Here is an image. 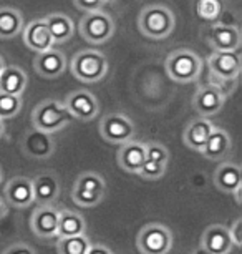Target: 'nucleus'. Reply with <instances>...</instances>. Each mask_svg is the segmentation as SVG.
<instances>
[{
    "label": "nucleus",
    "mask_w": 242,
    "mask_h": 254,
    "mask_svg": "<svg viewBox=\"0 0 242 254\" xmlns=\"http://www.w3.org/2000/svg\"><path fill=\"white\" fill-rule=\"evenodd\" d=\"M176 17L168 5L163 3H149L138 17V28L145 37L153 40H163L174 32Z\"/></svg>",
    "instance_id": "1"
},
{
    "label": "nucleus",
    "mask_w": 242,
    "mask_h": 254,
    "mask_svg": "<svg viewBox=\"0 0 242 254\" xmlns=\"http://www.w3.org/2000/svg\"><path fill=\"white\" fill-rule=\"evenodd\" d=\"M73 120V115L68 112L65 102L56 98L44 100L37 105L32 112V125L33 128L47 133H56L68 127Z\"/></svg>",
    "instance_id": "2"
},
{
    "label": "nucleus",
    "mask_w": 242,
    "mask_h": 254,
    "mask_svg": "<svg viewBox=\"0 0 242 254\" xmlns=\"http://www.w3.org/2000/svg\"><path fill=\"white\" fill-rule=\"evenodd\" d=\"M164 66L169 78L176 83H193L202 71V60L196 52L178 49L168 55Z\"/></svg>",
    "instance_id": "3"
},
{
    "label": "nucleus",
    "mask_w": 242,
    "mask_h": 254,
    "mask_svg": "<svg viewBox=\"0 0 242 254\" xmlns=\"http://www.w3.org/2000/svg\"><path fill=\"white\" fill-rule=\"evenodd\" d=\"M70 70L75 78L83 83H97L108 73V59L101 52L87 49L73 57L70 62Z\"/></svg>",
    "instance_id": "4"
},
{
    "label": "nucleus",
    "mask_w": 242,
    "mask_h": 254,
    "mask_svg": "<svg viewBox=\"0 0 242 254\" xmlns=\"http://www.w3.org/2000/svg\"><path fill=\"white\" fill-rule=\"evenodd\" d=\"M80 35L92 45H103L115 33V20L105 10L87 12L78 23Z\"/></svg>",
    "instance_id": "5"
},
{
    "label": "nucleus",
    "mask_w": 242,
    "mask_h": 254,
    "mask_svg": "<svg viewBox=\"0 0 242 254\" xmlns=\"http://www.w3.org/2000/svg\"><path fill=\"white\" fill-rule=\"evenodd\" d=\"M106 183L101 175L87 171L77 178L72 190V199L80 208H95L105 198Z\"/></svg>",
    "instance_id": "6"
},
{
    "label": "nucleus",
    "mask_w": 242,
    "mask_h": 254,
    "mask_svg": "<svg viewBox=\"0 0 242 254\" xmlns=\"http://www.w3.org/2000/svg\"><path fill=\"white\" fill-rule=\"evenodd\" d=\"M207 65H209L211 76L216 81L217 88H221L222 83H231L236 87L237 78L241 73V55L239 50H214L207 59Z\"/></svg>",
    "instance_id": "7"
},
{
    "label": "nucleus",
    "mask_w": 242,
    "mask_h": 254,
    "mask_svg": "<svg viewBox=\"0 0 242 254\" xmlns=\"http://www.w3.org/2000/svg\"><path fill=\"white\" fill-rule=\"evenodd\" d=\"M136 248L141 254H168L173 248V233L159 223H149L138 233Z\"/></svg>",
    "instance_id": "8"
},
{
    "label": "nucleus",
    "mask_w": 242,
    "mask_h": 254,
    "mask_svg": "<svg viewBox=\"0 0 242 254\" xmlns=\"http://www.w3.org/2000/svg\"><path fill=\"white\" fill-rule=\"evenodd\" d=\"M99 135L106 141L123 145V143L135 140L136 127L130 117L121 112H111L105 115L99 122Z\"/></svg>",
    "instance_id": "9"
},
{
    "label": "nucleus",
    "mask_w": 242,
    "mask_h": 254,
    "mask_svg": "<svg viewBox=\"0 0 242 254\" xmlns=\"http://www.w3.org/2000/svg\"><path fill=\"white\" fill-rule=\"evenodd\" d=\"M22 150L30 158L47 160L55 153V140L51 138V133L32 128L22 138Z\"/></svg>",
    "instance_id": "10"
},
{
    "label": "nucleus",
    "mask_w": 242,
    "mask_h": 254,
    "mask_svg": "<svg viewBox=\"0 0 242 254\" xmlns=\"http://www.w3.org/2000/svg\"><path fill=\"white\" fill-rule=\"evenodd\" d=\"M58 216L60 211L53 204H40L33 211L30 218V228L35 236L50 239L56 236L58 231Z\"/></svg>",
    "instance_id": "11"
},
{
    "label": "nucleus",
    "mask_w": 242,
    "mask_h": 254,
    "mask_svg": "<svg viewBox=\"0 0 242 254\" xmlns=\"http://www.w3.org/2000/svg\"><path fill=\"white\" fill-rule=\"evenodd\" d=\"M226 103V95L216 85H202L193 98V107L199 113V117H212L219 113Z\"/></svg>",
    "instance_id": "12"
},
{
    "label": "nucleus",
    "mask_w": 242,
    "mask_h": 254,
    "mask_svg": "<svg viewBox=\"0 0 242 254\" xmlns=\"http://www.w3.org/2000/svg\"><path fill=\"white\" fill-rule=\"evenodd\" d=\"M65 105L68 108V112L73 115V118H78L82 122H90L99 112L98 98L92 92H88V90L72 92L65 98Z\"/></svg>",
    "instance_id": "13"
},
{
    "label": "nucleus",
    "mask_w": 242,
    "mask_h": 254,
    "mask_svg": "<svg viewBox=\"0 0 242 254\" xmlns=\"http://www.w3.org/2000/svg\"><path fill=\"white\" fill-rule=\"evenodd\" d=\"M22 37L23 44L30 50L37 52V54H42V52L50 50L55 47V42L45 23V18H33L30 23L23 25Z\"/></svg>",
    "instance_id": "14"
},
{
    "label": "nucleus",
    "mask_w": 242,
    "mask_h": 254,
    "mask_svg": "<svg viewBox=\"0 0 242 254\" xmlns=\"http://www.w3.org/2000/svg\"><path fill=\"white\" fill-rule=\"evenodd\" d=\"M33 201L37 204H53L60 196V180L53 171H44L32 178Z\"/></svg>",
    "instance_id": "15"
},
{
    "label": "nucleus",
    "mask_w": 242,
    "mask_h": 254,
    "mask_svg": "<svg viewBox=\"0 0 242 254\" xmlns=\"http://www.w3.org/2000/svg\"><path fill=\"white\" fill-rule=\"evenodd\" d=\"M35 71L44 78H56V76L63 75L68 66L65 54L58 49H50L42 54H37V59L33 62Z\"/></svg>",
    "instance_id": "16"
},
{
    "label": "nucleus",
    "mask_w": 242,
    "mask_h": 254,
    "mask_svg": "<svg viewBox=\"0 0 242 254\" xmlns=\"http://www.w3.org/2000/svg\"><path fill=\"white\" fill-rule=\"evenodd\" d=\"M214 186L222 193L236 194L237 201H241L239 193L242 188V171L237 163L226 161L216 168L214 171Z\"/></svg>",
    "instance_id": "17"
},
{
    "label": "nucleus",
    "mask_w": 242,
    "mask_h": 254,
    "mask_svg": "<svg viewBox=\"0 0 242 254\" xmlns=\"http://www.w3.org/2000/svg\"><path fill=\"white\" fill-rule=\"evenodd\" d=\"M211 47L214 50H239L241 49V30L237 25H227V23H216L209 30Z\"/></svg>",
    "instance_id": "18"
},
{
    "label": "nucleus",
    "mask_w": 242,
    "mask_h": 254,
    "mask_svg": "<svg viewBox=\"0 0 242 254\" xmlns=\"http://www.w3.org/2000/svg\"><path fill=\"white\" fill-rule=\"evenodd\" d=\"M7 203L13 208H27L33 201V186L32 178L27 176H15L7 183L5 191H3Z\"/></svg>",
    "instance_id": "19"
},
{
    "label": "nucleus",
    "mask_w": 242,
    "mask_h": 254,
    "mask_svg": "<svg viewBox=\"0 0 242 254\" xmlns=\"http://www.w3.org/2000/svg\"><path fill=\"white\" fill-rule=\"evenodd\" d=\"M201 246L206 248L211 254H229L234 248L229 236V228L222 224H211L202 231Z\"/></svg>",
    "instance_id": "20"
},
{
    "label": "nucleus",
    "mask_w": 242,
    "mask_h": 254,
    "mask_svg": "<svg viewBox=\"0 0 242 254\" xmlns=\"http://www.w3.org/2000/svg\"><path fill=\"white\" fill-rule=\"evenodd\" d=\"M116 160H118V165H120L126 173L138 175V171L141 170V166H143V163L146 160L145 143L136 141V140H130V141L123 143V145H120V150H118Z\"/></svg>",
    "instance_id": "21"
},
{
    "label": "nucleus",
    "mask_w": 242,
    "mask_h": 254,
    "mask_svg": "<svg viewBox=\"0 0 242 254\" xmlns=\"http://www.w3.org/2000/svg\"><path fill=\"white\" fill-rule=\"evenodd\" d=\"M214 127L216 125L206 117L191 120L188 123V127L184 128V135H183L184 145L193 151H201V148L204 146V143H206L207 136L211 135Z\"/></svg>",
    "instance_id": "22"
},
{
    "label": "nucleus",
    "mask_w": 242,
    "mask_h": 254,
    "mask_svg": "<svg viewBox=\"0 0 242 254\" xmlns=\"http://www.w3.org/2000/svg\"><path fill=\"white\" fill-rule=\"evenodd\" d=\"M231 148H232V141H231L229 133L226 130H222V128L214 127L199 153H201L204 158H207V160L219 161L229 155Z\"/></svg>",
    "instance_id": "23"
},
{
    "label": "nucleus",
    "mask_w": 242,
    "mask_h": 254,
    "mask_svg": "<svg viewBox=\"0 0 242 254\" xmlns=\"http://www.w3.org/2000/svg\"><path fill=\"white\" fill-rule=\"evenodd\" d=\"M45 18V23L48 27V32L51 38H53L55 45L65 44L75 33V25L73 20L65 13H48Z\"/></svg>",
    "instance_id": "24"
},
{
    "label": "nucleus",
    "mask_w": 242,
    "mask_h": 254,
    "mask_svg": "<svg viewBox=\"0 0 242 254\" xmlns=\"http://www.w3.org/2000/svg\"><path fill=\"white\" fill-rule=\"evenodd\" d=\"M28 76L18 66H5L0 71V92L22 97L27 88Z\"/></svg>",
    "instance_id": "25"
},
{
    "label": "nucleus",
    "mask_w": 242,
    "mask_h": 254,
    "mask_svg": "<svg viewBox=\"0 0 242 254\" xmlns=\"http://www.w3.org/2000/svg\"><path fill=\"white\" fill-rule=\"evenodd\" d=\"M85 229H87V223H85V218L80 213L72 209L60 211L58 231H56V236L58 238L78 236V234L85 233Z\"/></svg>",
    "instance_id": "26"
},
{
    "label": "nucleus",
    "mask_w": 242,
    "mask_h": 254,
    "mask_svg": "<svg viewBox=\"0 0 242 254\" xmlns=\"http://www.w3.org/2000/svg\"><path fill=\"white\" fill-rule=\"evenodd\" d=\"M23 30V15L13 7H0V38L17 37Z\"/></svg>",
    "instance_id": "27"
},
{
    "label": "nucleus",
    "mask_w": 242,
    "mask_h": 254,
    "mask_svg": "<svg viewBox=\"0 0 242 254\" xmlns=\"http://www.w3.org/2000/svg\"><path fill=\"white\" fill-rule=\"evenodd\" d=\"M92 241L87 234H78V236H68V238H58L56 243V253L58 254H87Z\"/></svg>",
    "instance_id": "28"
},
{
    "label": "nucleus",
    "mask_w": 242,
    "mask_h": 254,
    "mask_svg": "<svg viewBox=\"0 0 242 254\" xmlns=\"http://www.w3.org/2000/svg\"><path fill=\"white\" fill-rule=\"evenodd\" d=\"M222 8H224V5H222L221 0H197L196 5H194L196 15L206 22H216L221 17Z\"/></svg>",
    "instance_id": "29"
},
{
    "label": "nucleus",
    "mask_w": 242,
    "mask_h": 254,
    "mask_svg": "<svg viewBox=\"0 0 242 254\" xmlns=\"http://www.w3.org/2000/svg\"><path fill=\"white\" fill-rule=\"evenodd\" d=\"M22 110V97L10 93L0 92V118L8 120L20 113Z\"/></svg>",
    "instance_id": "30"
},
{
    "label": "nucleus",
    "mask_w": 242,
    "mask_h": 254,
    "mask_svg": "<svg viewBox=\"0 0 242 254\" xmlns=\"http://www.w3.org/2000/svg\"><path fill=\"white\" fill-rule=\"evenodd\" d=\"M145 155H146V160L161 163V165H168V161H169L168 148L164 145H161V143H156V141L145 143Z\"/></svg>",
    "instance_id": "31"
},
{
    "label": "nucleus",
    "mask_w": 242,
    "mask_h": 254,
    "mask_svg": "<svg viewBox=\"0 0 242 254\" xmlns=\"http://www.w3.org/2000/svg\"><path fill=\"white\" fill-rule=\"evenodd\" d=\"M166 166H168V165H161V163L145 160L141 170L138 171V176H140V178H143V180H151V181L161 180L164 176V173H166Z\"/></svg>",
    "instance_id": "32"
},
{
    "label": "nucleus",
    "mask_w": 242,
    "mask_h": 254,
    "mask_svg": "<svg viewBox=\"0 0 242 254\" xmlns=\"http://www.w3.org/2000/svg\"><path fill=\"white\" fill-rule=\"evenodd\" d=\"M106 2L108 0H73L75 7H77L78 10H83V12L101 10Z\"/></svg>",
    "instance_id": "33"
},
{
    "label": "nucleus",
    "mask_w": 242,
    "mask_h": 254,
    "mask_svg": "<svg viewBox=\"0 0 242 254\" xmlns=\"http://www.w3.org/2000/svg\"><path fill=\"white\" fill-rule=\"evenodd\" d=\"M3 254H37V253H35V249L30 246V244L17 243V244H12V246L8 248Z\"/></svg>",
    "instance_id": "34"
},
{
    "label": "nucleus",
    "mask_w": 242,
    "mask_h": 254,
    "mask_svg": "<svg viewBox=\"0 0 242 254\" xmlns=\"http://www.w3.org/2000/svg\"><path fill=\"white\" fill-rule=\"evenodd\" d=\"M241 218L239 219H236L234 224L229 228V236L232 239V244H234L236 248H241Z\"/></svg>",
    "instance_id": "35"
},
{
    "label": "nucleus",
    "mask_w": 242,
    "mask_h": 254,
    "mask_svg": "<svg viewBox=\"0 0 242 254\" xmlns=\"http://www.w3.org/2000/svg\"><path fill=\"white\" fill-rule=\"evenodd\" d=\"M87 254H113V251L105 244H92Z\"/></svg>",
    "instance_id": "36"
},
{
    "label": "nucleus",
    "mask_w": 242,
    "mask_h": 254,
    "mask_svg": "<svg viewBox=\"0 0 242 254\" xmlns=\"http://www.w3.org/2000/svg\"><path fill=\"white\" fill-rule=\"evenodd\" d=\"M8 206H10V204L7 203L5 196L0 194V219H2L3 216H7V213H8Z\"/></svg>",
    "instance_id": "37"
},
{
    "label": "nucleus",
    "mask_w": 242,
    "mask_h": 254,
    "mask_svg": "<svg viewBox=\"0 0 242 254\" xmlns=\"http://www.w3.org/2000/svg\"><path fill=\"white\" fill-rule=\"evenodd\" d=\"M191 254H211V253H209V251H207V249H206V248H202V246H201V244H199V246H197L196 249H194V251H193Z\"/></svg>",
    "instance_id": "38"
},
{
    "label": "nucleus",
    "mask_w": 242,
    "mask_h": 254,
    "mask_svg": "<svg viewBox=\"0 0 242 254\" xmlns=\"http://www.w3.org/2000/svg\"><path fill=\"white\" fill-rule=\"evenodd\" d=\"M5 135V125H3V120L0 118V138H3Z\"/></svg>",
    "instance_id": "39"
},
{
    "label": "nucleus",
    "mask_w": 242,
    "mask_h": 254,
    "mask_svg": "<svg viewBox=\"0 0 242 254\" xmlns=\"http://www.w3.org/2000/svg\"><path fill=\"white\" fill-rule=\"evenodd\" d=\"M5 66H7V65H5V60H3V57L0 55V71H2L3 68H5Z\"/></svg>",
    "instance_id": "40"
},
{
    "label": "nucleus",
    "mask_w": 242,
    "mask_h": 254,
    "mask_svg": "<svg viewBox=\"0 0 242 254\" xmlns=\"http://www.w3.org/2000/svg\"><path fill=\"white\" fill-rule=\"evenodd\" d=\"M2 178H3V173H2V168H0V183H2Z\"/></svg>",
    "instance_id": "41"
}]
</instances>
